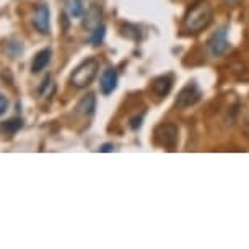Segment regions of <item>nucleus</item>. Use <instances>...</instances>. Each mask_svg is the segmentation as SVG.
<instances>
[{"label":"nucleus","instance_id":"1","mask_svg":"<svg viewBox=\"0 0 249 249\" xmlns=\"http://www.w3.org/2000/svg\"><path fill=\"white\" fill-rule=\"evenodd\" d=\"M212 20H213L212 5L207 2H200V3H197L196 7H192L189 13L186 15L184 26L192 35H197V33L207 30V28L210 26V23H212Z\"/></svg>","mask_w":249,"mask_h":249},{"label":"nucleus","instance_id":"2","mask_svg":"<svg viewBox=\"0 0 249 249\" xmlns=\"http://www.w3.org/2000/svg\"><path fill=\"white\" fill-rule=\"evenodd\" d=\"M98 70H100V62L96 59H87L73 70L70 75V83L75 88H87L91 85V82L96 78Z\"/></svg>","mask_w":249,"mask_h":249},{"label":"nucleus","instance_id":"3","mask_svg":"<svg viewBox=\"0 0 249 249\" xmlns=\"http://www.w3.org/2000/svg\"><path fill=\"white\" fill-rule=\"evenodd\" d=\"M153 140L158 147L175 150L178 140H179V129H178V125L171 124V122H163V124L157 125V129H155Z\"/></svg>","mask_w":249,"mask_h":249},{"label":"nucleus","instance_id":"4","mask_svg":"<svg viewBox=\"0 0 249 249\" xmlns=\"http://www.w3.org/2000/svg\"><path fill=\"white\" fill-rule=\"evenodd\" d=\"M230 49V41H228V28L222 26L209 37L205 46V51L210 57H220Z\"/></svg>","mask_w":249,"mask_h":249},{"label":"nucleus","instance_id":"5","mask_svg":"<svg viewBox=\"0 0 249 249\" xmlns=\"http://www.w3.org/2000/svg\"><path fill=\"white\" fill-rule=\"evenodd\" d=\"M202 98V90L196 82H189L187 85L179 91L176 98V107L178 109H187V107L197 105Z\"/></svg>","mask_w":249,"mask_h":249},{"label":"nucleus","instance_id":"6","mask_svg":"<svg viewBox=\"0 0 249 249\" xmlns=\"http://www.w3.org/2000/svg\"><path fill=\"white\" fill-rule=\"evenodd\" d=\"M35 26L36 30L43 35H48L49 33V21H51V12H49V7L48 3H41L36 10V15H35Z\"/></svg>","mask_w":249,"mask_h":249},{"label":"nucleus","instance_id":"7","mask_svg":"<svg viewBox=\"0 0 249 249\" xmlns=\"http://www.w3.org/2000/svg\"><path fill=\"white\" fill-rule=\"evenodd\" d=\"M173 83H175V77H173L171 73L161 75V77H158V78L153 80L152 90H153V93L158 98H163V96L170 95V91H171V88H173Z\"/></svg>","mask_w":249,"mask_h":249},{"label":"nucleus","instance_id":"8","mask_svg":"<svg viewBox=\"0 0 249 249\" xmlns=\"http://www.w3.org/2000/svg\"><path fill=\"white\" fill-rule=\"evenodd\" d=\"M117 72L114 69H106L101 75L100 80V88L103 95H111L112 91L117 88Z\"/></svg>","mask_w":249,"mask_h":249},{"label":"nucleus","instance_id":"9","mask_svg":"<svg viewBox=\"0 0 249 249\" xmlns=\"http://www.w3.org/2000/svg\"><path fill=\"white\" fill-rule=\"evenodd\" d=\"M77 112L78 114H82V116H93L95 114V109H96V96L93 95V93H88L87 96H83L82 100L78 101V105H77Z\"/></svg>","mask_w":249,"mask_h":249},{"label":"nucleus","instance_id":"10","mask_svg":"<svg viewBox=\"0 0 249 249\" xmlns=\"http://www.w3.org/2000/svg\"><path fill=\"white\" fill-rule=\"evenodd\" d=\"M51 55H53L51 49L39 51V53L35 55L33 62H31V72L33 73H39L41 70H44L49 65V62H51Z\"/></svg>","mask_w":249,"mask_h":249},{"label":"nucleus","instance_id":"11","mask_svg":"<svg viewBox=\"0 0 249 249\" xmlns=\"http://www.w3.org/2000/svg\"><path fill=\"white\" fill-rule=\"evenodd\" d=\"M23 127V119L20 117H12L8 121L0 122V134L2 135H13Z\"/></svg>","mask_w":249,"mask_h":249},{"label":"nucleus","instance_id":"12","mask_svg":"<svg viewBox=\"0 0 249 249\" xmlns=\"http://www.w3.org/2000/svg\"><path fill=\"white\" fill-rule=\"evenodd\" d=\"M106 36V26L100 23L98 26L93 28V33H91V37H90V43L93 46H100L103 43V39H105Z\"/></svg>","mask_w":249,"mask_h":249},{"label":"nucleus","instance_id":"13","mask_svg":"<svg viewBox=\"0 0 249 249\" xmlns=\"http://www.w3.org/2000/svg\"><path fill=\"white\" fill-rule=\"evenodd\" d=\"M85 8H83V2L82 0H72L69 5V15L72 18H78L83 15Z\"/></svg>","mask_w":249,"mask_h":249},{"label":"nucleus","instance_id":"14","mask_svg":"<svg viewBox=\"0 0 249 249\" xmlns=\"http://www.w3.org/2000/svg\"><path fill=\"white\" fill-rule=\"evenodd\" d=\"M122 35L127 36V37H132V39H139L140 30L137 26H134V25H125L124 28H122Z\"/></svg>","mask_w":249,"mask_h":249},{"label":"nucleus","instance_id":"15","mask_svg":"<svg viewBox=\"0 0 249 249\" xmlns=\"http://www.w3.org/2000/svg\"><path fill=\"white\" fill-rule=\"evenodd\" d=\"M7 107H8V100L3 95H0V116L7 111Z\"/></svg>","mask_w":249,"mask_h":249},{"label":"nucleus","instance_id":"16","mask_svg":"<svg viewBox=\"0 0 249 249\" xmlns=\"http://www.w3.org/2000/svg\"><path fill=\"white\" fill-rule=\"evenodd\" d=\"M142 121H143V114H142V116H139V117H135V119L130 121V127H132V129H139L140 125H142Z\"/></svg>","mask_w":249,"mask_h":249},{"label":"nucleus","instance_id":"17","mask_svg":"<svg viewBox=\"0 0 249 249\" xmlns=\"http://www.w3.org/2000/svg\"><path fill=\"white\" fill-rule=\"evenodd\" d=\"M244 0H223V3L225 5H228V7H236L239 5V3H243Z\"/></svg>","mask_w":249,"mask_h":249},{"label":"nucleus","instance_id":"18","mask_svg":"<svg viewBox=\"0 0 249 249\" xmlns=\"http://www.w3.org/2000/svg\"><path fill=\"white\" fill-rule=\"evenodd\" d=\"M114 150V145L112 143H105V145H101V148H100V152H112Z\"/></svg>","mask_w":249,"mask_h":249},{"label":"nucleus","instance_id":"19","mask_svg":"<svg viewBox=\"0 0 249 249\" xmlns=\"http://www.w3.org/2000/svg\"><path fill=\"white\" fill-rule=\"evenodd\" d=\"M246 122H248V125H249V114H248V119H246Z\"/></svg>","mask_w":249,"mask_h":249}]
</instances>
